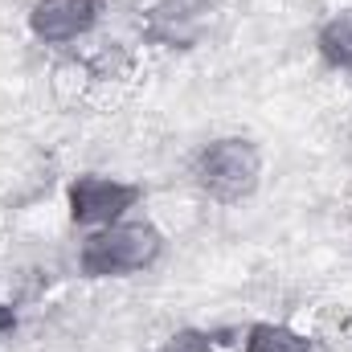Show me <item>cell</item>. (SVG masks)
Listing matches in <instances>:
<instances>
[{
    "instance_id": "6da1fadb",
    "label": "cell",
    "mask_w": 352,
    "mask_h": 352,
    "mask_svg": "<svg viewBox=\"0 0 352 352\" xmlns=\"http://www.w3.org/2000/svg\"><path fill=\"white\" fill-rule=\"evenodd\" d=\"M164 238L156 226L148 221H115L102 226L98 234H90L82 246V274L90 278H119V274H135L160 258Z\"/></svg>"
},
{
    "instance_id": "7a4b0ae2",
    "label": "cell",
    "mask_w": 352,
    "mask_h": 352,
    "mask_svg": "<svg viewBox=\"0 0 352 352\" xmlns=\"http://www.w3.org/2000/svg\"><path fill=\"white\" fill-rule=\"evenodd\" d=\"M192 176L201 184V192H209L213 201L221 205H234L242 197H250L258 188V176H263V152L242 140V135H226V140H213L201 148Z\"/></svg>"
},
{
    "instance_id": "3957f363",
    "label": "cell",
    "mask_w": 352,
    "mask_h": 352,
    "mask_svg": "<svg viewBox=\"0 0 352 352\" xmlns=\"http://www.w3.org/2000/svg\"><path fill=\"white\" fill-rule=\"evenodd\" d=\"M140 184L115 180V176H78L70 184V217L82 226H115L123 221L127 209H135L140 201Z\"/></svg>"
},
{
    "instance_id": "277c9868",
    "label": "cell",
    "mask_w": 352,
    "mask_h": 352,
    "mask_svg": "<svg viewBox=\"0 0 352 352\" xmlns=\"http://www.w3.org/2000/svg\"><path fill=\"white\" fill-rule=\"evenodd\" d=\"M98 21V0H37L29 12V29L45 45L78 41Z\"/></svg>"
},
{
    "instance_id": "5b68a950",
    "label": "cell",
    "mask_w": 352,
    "mask_h": 352,
    "mask_svg": "<svg viewBox=\"0 0 352 352\" xmlns=\"http://www.w3.org/2000/svg\"><path fill=\"white\" fill-rule=\"evenodd\" d=\"M316 45H320V54H324L328 66L352 70V8L336 12L332 21H324V29L316 33Z\"/></svg>"
},
{
    "instance_id": "8992f818",
    "label": "cell",
    "mask_w": 352,
    "mask_h": 352,
    "mask_svg": "<svg viewBox=\"0 0 352 352\" xmlns=\"http://www.w3.org/2000/svg\"><path fill=\"white\" fill-rule=\"evenodd\" d=\"M246 352H311V340L287 324H254L242 340Z\"/></svg>"
},
{
    "instance_id": "52a82bcc",
    "label": "cell",
    "mask_w": 352,
    "mask_h": 352,
    "mask_svg": "<svg viewBox=\"0 0 352 352\" xmlns=\"http://www.w3.org/2000/svg\"><path fill=\"white\" fill-rule=\"evenodd\" d=\"M209 349H213V336H209V332H192V328H184V332L168 336L160 352H209Z\"/></svg>"
},
{
    "instance_id": "ba28073f",
    "label": "cell",
    "mask_w": 352,
    "mask_h": 352,
    "mask_svg": "<svg viewBox=\"0 0 352 352\" xmlns=\"http://www.w3.org/2000/svg\"><path fill=\"white\" fill-rule=\"evenodd\" d=\"M168 12H176V16H192V12H201L209 0H160Z\"/></svg>"
},
{
    "instance_id": "9c48e42d",
    "label": "cell",
    "mask_w": 352,
    "mask_h": 352,
    "mask_svg": "<svg viewBox=\"0 0 352 352\" xmlns=\"http://www.w3.org/2000/svg\"><path fill=\"white\" fill-rule=\"evenodd\" d=\"M16 328V311L8 303H0V332H12Z\"/></svg>"
}]
</instances>
